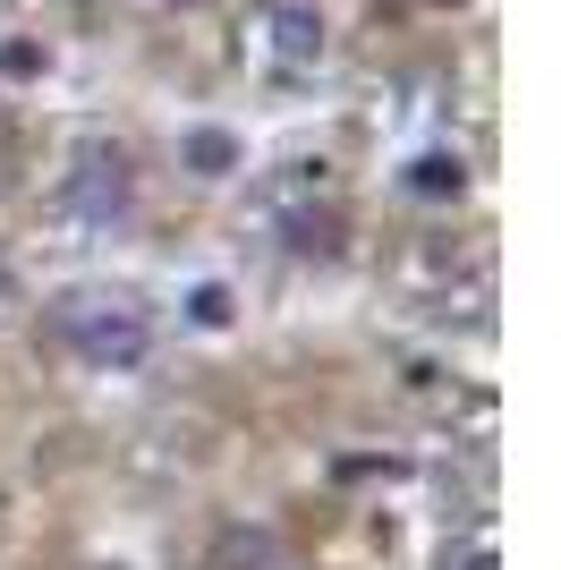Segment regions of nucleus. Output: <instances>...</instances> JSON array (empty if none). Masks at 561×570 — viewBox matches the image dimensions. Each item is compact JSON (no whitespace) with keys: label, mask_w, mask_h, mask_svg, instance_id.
I'll return each instance as SVG.
<instances>
[{"label":"nucleus","mask_w":561,"mask_h":570,"mask_svg":"<svg viewBox=\"0 0 561 570\" xmlns=\"http://www.w3.org/2000/svg\"><path fill=\"white\" fill-rule=\"evenodd\" d=\"M60 341L94 375H128V366L154 357V315L137 298H119V289H77V298H60Z\"/></svg>","instance_id":"f257e3e1"},{"label":"nucleus","mask_w":561,"mask_h":570,"mask_svg":"<svg viewBox=\"0 0 561 570\" xmlns=\"http://www.w3.org/2000/svg\"><path fill=\"white\" fill-rule=\"evenodd\" d=\"M77 205L86 214H119L128 205V154L119 145H86L77 154Z\"/></svg>","instance_id":"f03ea898"},{"label":"nucleus","mask_w":561,"mask_h":570,"mask_svg":"<svg viewBox=\"0 0 561 570\" xmlns=\"http://www.w3.org/2000/svg\"><path fill=\"white\" fill-rule=\"evenodd\" d=\"M280 51H289V60H315V51H324V18H306V9H280Z\"/></svg>","instance_id":"7ed1b4c3"},{"label":"nucleus","mask_w":561,"mask_h":570,"mask_svg":"<svg viewBox=\"0 0 561 570\" xmlns=\"http://www.w3.org/2000/svg\"><path fill=\"white\" fill-rule=\"evenodd\" d=\"M187 163L205 170V179H222V170H230V163H238V145H230V137H222V128H196V137H187Z\"/></svg>","instance_id":"20e7f679"},{"label":"nucleus","mask_w":561,"mask_h":570,"mask_svg":"<svg viewBox=\"0 0 561 570\" xmlns=\"http://www.w3.org/2000/svg\"><path fill=\"white\" fill-rule=\"evenodd\" d=\"M417 196H460V154H425L417 163Z\"/></svg>","instance_id":"39448f33"},{"label":"nucleus","mask_w":561,"mask_h":570,"mask_svg":"<svg viewBox=\"0 0 561 570\" xmlns=\"http://www.w3.org/2000/svg\"><path fill=\"white\" fill-rule=\"evenodd\" d=\"M187 315H196V324H230V289H222V282H205L196 298H187Z\"/></svg>","instance_id":"423d86ee"},{"label":"nucleus","mask_w":561,"mask_h":570,"mask_svg":"<svg viewBox=\"0 0 561 570\" xmlns=\"http://www.w3.org/2000/svg\"><path fill=\"white\" fill-rule=\"evenodd\" d=\"M460 570H502V553H493V546H468V553H460Z\"/></svg>","instance_id":"0eeeda50"},{"label":"nucleus","mask_w":561,"mask_h":570,"mask_svg":"<svg viewBox=\"0 0 561 570\" xmlns=\"http://www.w3.org/2000/svg\"><path fill=\"white\" fill-rule=\"evenodd\" d=\"M0 298H9V256H0Z\"/></svg>","instance_id":"6e6552de"}]
</instances>
